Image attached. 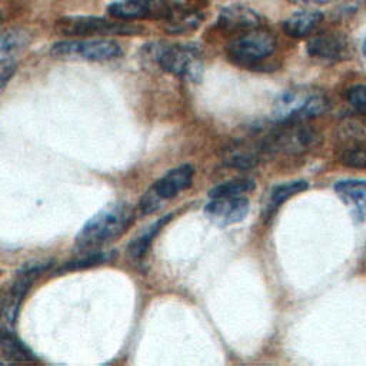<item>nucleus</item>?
Wrapping results in <instances>:
<instances>
[{"label": "nucleus", "mask_w": 366, "mask_h": 366, "mask_svg": "<svg viewBox=\"0 0 366 366\" xmlns=\"http://www.w3.org/2000/svg\"><path fill=\"white\" fill-rule=\"evenodd\" d=\"M319 134L313 129L295 126L267 137L263 147L272 153L297 154L315 147L319 143Z\"/></svg>", "instance_id": "1a4fd4ad"}, {"label": "nucleus", "mask_w": 366, "mask_h": 366, "mask_svg": "<svg viewBox=\"0 0 366 366\" xmlns=\"http://www.w3.org/2000/svg\"><path fill=\"white\" fill-rule=\"evenodd\" d=\"M249 212V200L243 196L214 197L206 207V217L219 227H226L242 222Z\"/></svg>", "instance_id": "9d476101"}, {"label": "nucleus", "mask_w": 366, "mask_h": 366, "mask_svg": "<svg viewBox=\"0 0 366 366\" xmlns=\"http://www.w3.org/2000/svg\"><path fill=\"white\" fill-rule=\"evenodd\" d=\"M362 1H366V0H362Z\"/></svg>", "instance_id": "c85d7f7f"}, {"label": "nucleus", "mask_w": 366, "mask_h": 366, "mask_svg": "<svg viewBox=\"0 0 366 366\" xmlns=\"http://www.w3.org/2000/svg\"><path fill=\"white\" fill-rule=\"evenodd\" d=\"M260 16L250 7L246 6H227L224 7L217 19V26L224 31L243 33L260 27Z\"/></svg>", "instance_id": "9b49d317"}, {"label": "nucleus", "mask_w": 366, "mask_h": 366, "mask_svg": "<svg viewBox=\"0 0 366 366\" xmlns=\"http://www.w3.org/2000/svg\"><path fill=\"white\" fill-rule=\"evenodd\" d=\"M0 356L10 362H36L34 355L10 330L0 329Z\"/></svg>", "instance_id": "f3484780"}, {"label": "nucleus", "mask_w": 366, "mask_h": 366, "mask_svg": "<svg viewBox=\"0 0 366 366\" xmlns=\"http://www.w3.org/2000/svg\"><path fill=\"white\" fill-rule=\"evenodd\" d=\"M254 189V182L250 179H233L224 183H220L209 190V197H236L242 196Z\"/></svg>", "instance_id": "6ab92c4d"}, {"label": "nucleus", "mask_w": 366, "mask_h": 366, "mask_svg": "<svg viewBox=\"0 0 366 366\" xmlns=\"http://www.w3.org/2000/svg\"><path fill=\"white\" fill-rule=\"evenodd\" d=\"M363 56H365V59H366V40H365V43H363Z\"/></svg>", "instance_id": "bb28decb"}, {"label": "nucleus", "mask_w": 366, "mask_h": 366, "mask_svg": "<svg viewBox=\"0 0 366 366\" xmlns=\"http://www.w3.org/2000/svg\"><path fill=\"white\" fill-rule=\"evenodd\" d=\"M26 44V37L20 31L0 33V63L6 61L11 54Z\"/></svg>", "instance_id": "412c9836"}, {"label": "nucleus", "mask_w": 366, "mask_h": 366, "mask_svg": "<svg viewBox=\"0 0 366 366\" xmlns=\"http://www.w3.org/2000/svg\"><path fill=\"white\" fill-rule=\"evenodd\" d=\"M49 262H31L19 269L9 292L0 302V316L7 326H13L16 323L21 302L27 290L34 283V280L49 269Z\"/></svg>", "instance_id": "0eeeda50"}, {"label": "nucleus", "mask_w": 366, "mask_h": 366, "mask_svg": "<svg viewBox=\"0 0 366 366\" xmlns=\"http://www.w3.org/2000/svg\"><path fill=\"white\" fill-rule=\"evenodd\" d=\"M133 210L126 203L106 206L96 216L86 222L79 234L76 244L83 249H92L110 242L120 236L132 223Z\"/></svg>", "instance_id": "f03ea898"}, {"label": "nucleus", "mask_w": 366, "mask_h": 366, "mask_svg": "<svg viewBox=\"0 0 366 366\" xmlns=\"http://www.w3.org/2000/svg\"><path fill=\"white\" fill-rule=\"evenodd\" d=\"M170 219H172V214L163 216V217H160L159 220H156L154 223H152L150 226L144 227L140 233H137V234L134 236V239H133V240L129 243V246H127V253H129V256H130L132 259H134V260L142 259V257L146 254L147 249L150 247L153 239H154V237L157 236V233L163 229V226H166V224L170 222Z\"/></svg>", "instance_id": "dca6fc26"}, {"label": "nucleus", "mask_w": 366, "mask_h": 366, "mask_svg": "<svg viewBox=\"0 0 366 366\" xmlns=\"http://www.w3.org/2000/svg\"><path fill=\"white\" fill-rule=\"evenodd\" d=\"M322 19L323 14L319 10H299L283 20L282 29L287 36L300 39L310 34L319 26Z\"/></svg>", "instance_id": "2eb2a0df"}, {"label": "nucleus", "mask_w": 366, "mask_h": 366, "mask_svg": "<svg viewBox=\"0 0 366 366\" xmlns=\"http://www.w3.org/2000/svg\"><path fill=\"white\" fill-rule=\"evenodd\" d=\"M335 192L349 206L352 216L357 222L366 217V180L347 179L337 182Z\"/></svg>", "instance_id": "ddd939ff"}, {"label": "nucleus", "mask_w": 366, "mask_h": 366, "mask_svg": "<svg viewBox=\"0 0 366 366\" xmlns=\"http://www.w3.org/2000/svg\"><path fill=\"white\" fill-rule=\"evenodd\" d=\"M107 259H110L109 254H106L104 252H96V253H89L87 256H83V257H79L77 260H73L70 262L66 269H83V267H92V266H96L99 263H103L106 262Z\"/></svg>", "instance_id": "b1692460"}, {"label": "nucleus", "mask_w": 366, "mask_h": 366, "mask_svg": "<svg viewBox=\"0 0 366 366\" xmlns=\"http://www.w3.org/2000/svg\"><path fill=\"white\" fill-rule=\"evenodd\" d=\"M0 302H1V297H0Z\"/></svg>", "instance_id": "cd10ccee"}, {"label": "nucleus", "mask_w": 366, "mask_h": 366, "mask_svg": "<svg viewBox=\"0 0 366 366\" xmlns=\"http://www.w3.org/2000/svg\"><path fill=\"white\" fill-rule=\"evenodd\" d=\"M150 56L160 69L184 81L202 79L203 56L194 44L154 43L150 47Z\"/></svg>", "instance_id": "7ed1b4c3"}, {"label": "nucleus", "mask_w": 366, "mask_h": 366, "mask_svg": "<svg viewBox=\"0 0 366 366\" xmlns=\"http://www.w3.org/2000/svg\"><path fill=\"white\" fill-rule=\"evenodd\" d=\"M259 157L254 150L246 149V147H234L229 152V154L224 159V163L230 167L236 169H250L254 164H257Z\"/></svg>", "instance_id": "aec40b11"}, {"label": "nucleus", "mask_w": 366, "mask_h": 366, "mask_svg": "<svg viewBox=\"0 0 366 366\" xmlns=\"http://www.w3.org/2000/svg\"><path fill=\"white\" fill-rule=\"evenodd\" d=\"M203 16L199 10L177 1L172 11L163 19L164 27L170 33H190L202 24Z\"/></svg>", "instance_id": "4468645a"}, {"label": "nucleus", "mask_w": 366, "mask_h": 366, "mask_svg": "<svg viewBox=\"0 0 366 366\" xmlns=\"http://www.w3.org/2000/svg\"><path fill=\"white\" fill-rule=\"evenodd\" d=\"M50 54L59 60L109 61L120 57L123 49L113 39L61 40L51 46Z\"/></svg>", "instance_id": "20e7f679"}, {"label": "nucleus", "mask_w": 366, "mask_h": 366, "mask_svg": "<svg viewBox=\"0 0 366 366\" xmlns=\"http://www.w3.org/2000/svg\"><path fill=\"white\" fill-rule=\"evenodd\" d=\"M194 169L192 164H182L163 174L140 202V209L144 213L154 212L162 202L170 200L186 190L193 182Z\"/></svg>", "instance_id": "6e6552de"}, {"label": "nucleus", "mask_w": 366, "mask_h": 366, "mask_svg": "<svg viewBox=\"0 0 366 366\" xmlns=\"http://www.w3.org/2000/svg\"><path fill=\"white\" fill-rule=\"evenodd\" d=\"M56 30L66 36H109V34H134L136 26L123 20H109L97 16H66L56 21Z\"/></svg>", "instance_id": "423d86ee"}, {"label": "nucleus", "mask_w": 366, "mask_h": 366, "mask_svg": "<svg viewBox=\"0 0 366 366\" xmlns=\"http://www.w3.org/2000/svg\"><path fill=\"white\" fill-rule=\"evenodd\" d=\"M346 99L355 110L366 114V84L352 86L346 92Z\"/></svg>", "instance_id": "5701e85b"}, {"label": "nucleus", "mask_w": 366, "mask_h": 366, "mask_svg": "<svg viewBox=\"0 0 366 366\" xmlns=\"http://www.w3.org/2000/svg\"><path fill=\"white\" fill-rule=\"evenodd\" d=\"M13 74H14V66H7L0 71V92L6 87V84L10 81Z\"/></svg>", "instance_id": "393cba45"}, {"label": "nucleus", "mask_w": 366, "mask_h": 366, "mask_svg": "<svg viewBox=\"0 0 366 366\" xmlns=\"http://www.w3.org/2000/svg\"><path fill=\"white\" fill-rule=\"evenodd\" d=\"M307 187H309V183L305 180H295V182H287L276 186L269 196V200L266 204V214H272L282 203H285L295 194L305 192Z\"/></svg>", "instance_id": "a211bd4d"}, {"label": "nucleus", "mask_w": 366, "mask_h": 366, "mask_svg": "<svg viewBox=\"0 0 366 366\" xmlns=\"http://www.w3.org/2000/svg\"><path fill=\"white\" fill-rule=\"evenodd\" d=\"M289 1H292V3H305V4H310V3H313V4H327L333 0H289Z\"/></svg>", "instance_id": "a878e982"}, {"label": "nucleus", "mask_w": 366, "mask_h": 366, "mask_svg": "<svg viewBox=\"0 0 366 366\" xmlns=\"http://www.w3.org/2000/svg\"><path fill=\"white\" fill-rule=\"evenodd\" d=\"M306 51L312 59L323 63H336L345 59L346 44L333 34H322L310 39L306 46Z\"/></svg>", "instance_id": "f8f14e48"}, {"label": "nucleus", "mask_w": 366, "mask_h": 366, "mask_svg": "<svg viewBox=\"0 0 366 366\" xmlns=\"http://www.w3.org/2000/svg\"><path fill=\"white\" fill-rule=\"evenodd\" d=\"M329 104V99L323 92L310 87H295L277 97L270 116L277 123L296 124L323 114Z\"/></svg>", "instance_id": "f257e3e1"}, {"label": "nucleus", "mask_w": 366, "mask_h": 366, "mask_svg": "<svg viewBox=\"0 0 366 366\" xmlns=\"http://www.w3.org/2000/svg\"><path fill=\"white\" fill-rule=\"evenodd\" d=\"M274 47V37L267 30L257 27L236 36L227 44V56L233 63L253 69L269 57Z\"/></svg>", "instance_id": "39448f33"}, {"label": "nucleus", "mask_w": 366, "mask_h": 366, "mask_svg": "<svg viewBox=\"0 0 366 366\" xmlns=\"http://www.w3.org/2000/svg\"><path fill=\"white\" fill-rule=\"evenodd\" d=\"M340 162L355 169L366 167V144H355L345 149L340 154Z\"/></svg>", "instance_id": "4be33fe9"}]
</instances>
